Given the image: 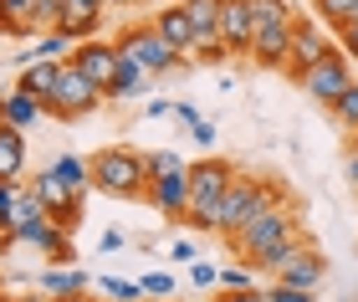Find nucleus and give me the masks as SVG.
<instances>
[{
  "label": "nucleus",
  "mask_w": 358,
  "mask_h": 302,
  "mask_svg": "<svg viewBox=\"0 0 358 302\" xmlns=\"http://www.w3.org/2000/svg\"><path fill=\"white\" fill-rule=\"evenodd\" d=\"M97 287L108 292V302H149L143 282H123V277H97Z\"/></svg>",
  "instance_id": "obj_24"
},
{
  "label": "nucleus",
  "mask_w": 358,
  "mask_h": 302,
  "mask_svg": "<svg viewBox=\"0 0 358 302\" xmlns=\"http://www.w3.org/2000/svg\"><path fill=\"white\" fill-rule=\"evenodd\" d=\"M31 189H36V200L46 205V215H52L62 231H77V226H83V195H72V189L62 185L52 169H41L36 180H31Z\"/></svg>",
  "instance_id": "obj_10"
},
{
  "label": "nucleus",
  "mask_w": 358,
  "mask_h": 302,
  "mask_svg": "<svg viewBox=\"0 0 358 302\" xmlns=\"http://www.w3.org/2000/svg\"><path fill=\"white\" fill-rule=\"evenodd\" d=\"M92 302H97V297H92Z\"/></svg>",
  "instance_id": "obj_46"
},
{
  "label": "nucleus",
  "mask_w": 358,
  "mask_h": 302,
  "mask_svg": "<svg viewBox=\"0 0 358 302\" xmlns=\"http://www.w3.org/2000/svg\"><path fill=\"white\" fill-rule=\"evenodd\" d=\"M108 6H128V0H108Z\"/></svg>",
  "instance_id": "obj_44"
},
{
  "label": "nucleus",
  "mask_w": 358,
  "mask_h": 302,
  "mask_svg": "<svg viewBox=\"0 0 358 302\" xmlns=\"http://www.w3.org/2000/svg\"><path fill=\"white\" fill-rule=\"evenodd\" d=\"M143 282V292L149 297H174V277L169 272H149V277H138Z\"/></svg>",
  "instance_id": "obj_31"
},
{
  "label": "nucleus",
  "mask_w": 358,
  "mask_h": 302,
  "mask_svg": "<svg viewBox=\"0 0 358 302\" xmlns=\"http://www.w3.org/2000/svg\"><path fill=\"white\" fill-rule=\"evenodd\" d=\"M46 169H52L72 195H87V189H92V169H87V159H77V154H57Z\"/></svg>",
  "instance_id": "obj_21"
},
{
  "label": "nucleus",
  "mask_w": 358,
  "mask_h": 302,
  "mask_svg": "<svg viewBox=\"0 0 358 302\" xmlns=\"http://www.w3.org/2000/svg\"><path fill=\"white\" fill-rule=\"evenodd\" d=\"M322 277H328V261H322V251L313 241H302V251L276 272V282H287V287H307V292H317Z\"/></svg>",
  "instance_id": "obj_14"
},
{
  "label": "nucleus",
  "mask_w": 358,
  "mask_h": 302,
  "mask_svg": "<svg viewBox=\"0 0 358 302\" xmlns=\"http://www.w3.org/2000/svg\"><path fill=\"white\" fill-rule=\"evenodd\" d=\"M87 169H92L97 195H113V200H143L149 195V154H138V149H123V144L97 149L87 159Z\"/></svg>",
  "instance_id": "obj_3"
},
{
  "label": "nucleus",
  "mask_w": 358,
  "mask_h": 302,
  "mask_svg": "<svg viewBox=\"0 0 358 302\" xmlns=\"http://www.w3.org/2000/svg\"><path fill=\"white\" fill-rule=\"evenodd\" d=\"M189 138H194V144H215V123H210V118H200V123H194V129H189Z\"/></svg>",
  "instance_id": "obj_36"
},
{
  "label": "nucleus",
  "mask_w": 358,
  "mask_h": 302,
  "mask_svg": "<svg viewBox=\"0 0 358 302\" xmlns=\"http://www.w3.org/2000/svg\"><path fill=\"white\" fill-rule=\"evenodd\" d=\"M343 174H348V185L358 189V149H348V159H343Z\"/></svg>",
  "instance_id": "obj_38"
},
{
  "label": "nucleus",
  "mask_w": 358,
  "mask_h": 302,
  "mask_svg": "<svg viewBox=\"0 0 358 302\" xmlns=\"http://www.w3.org/2000/svg\"><path fill=\"white\" fill-rule=\"evenodd\" d=\"M333 36H338V46L348 52V62H358V21H343V26H333Z\"/></svg>",
  "instance_id": "obj_33"
},
{
  "label": "nucleus",
  "mask_w": 358,
  "mask_h": 302,
  "mask_svg": "<svg viewBox=\"0 0 358 302\" xmlns=\"http://www.w3.org/2000/svg\"><path fill=\"white\" fill-rule=\"evenodd\" d=\"M103 6H108V0H62L57 31H67L72 41H87L92 31H97V21H103Z\"/></svg>",
  "instance_id": "obj_15"
},
{
  "label": "nucleus",
  "mask_w": 358,
  "mask_h": 302,
  "mask_svg": "<svg viewBox=\"0 0 358 302\" xmlns=\"http://www.w3.org/2000/svg\"><path fill=\"white\" fill-rule=\"evenodd\" d=\"M174 118H179V123H189V129H194V123H200V113H194L189 103H174Z\"/></svg>",
  "instance_id": "obj_39"
},
{
  "label": "nucleus",
  "mask_w": 358,
  "mask_h": 302,
  "mask_svg": "<svg viewBox=\"0 0 358 302\" xmlns=\"http://www.w3.org/2000/svg\"><path fill=\"white\" fill-rule=\"evenodd\" d=\"M328 52H333L328 21H322V15H297V21H292V62H287V77L297 82V77H302L307 67H317Z\"/></svg>",
  "instance_id": "obj_8"
},
{
  "label": "nucleus",
  "mask_w": 358,
  "mask_h": 302,
  "mask_svg": "<svg viewBox=\"0 0 358 302\" xmlns=\"http://www.w3.org/2000/svg\"><path fill=\"white\" fill-rule=\"evenodd\" d=\"M36 287L46 297H72V292H87V272H77V266H46Z\"/></svg>",
  "instance_id": "obj_20"
},
{
  "label": "nucleus",
  "mask_w": 358,
  "mask_h": 302,
  "mask_svg": "<svg viewBox=\"0 0 358 302\" xmlns=\"http://www.w3.org/2000/svg\"><path fill=\"white\" fill-rule=\"evenodd\" d=\"M348 21H358V6H353V15H348Z\"/></svg>",
  "instance_id": "obj_45"
},
{
  "label": "nucleus",
  "mask_w": 358,
  "mask_h": 302,
  "mask_svg": "<svg viewBox=\"0 0 358 302\" xmlns=\"http://www.w3.org/2000/svg\"><path fill=\"white\" fill-rule=\"evenodd\" d=\"M282 200H287L282 180H266V174H241V169H236V180H231V189H225V200H220V215H215V236L231 246L236 236L266 210V205H282Z\"/></svg>",
  "instance_id": "obj_2"
},
{
  "label": "nucleus",
  "mask_w": 358,
  "mask_h": 302,
  "mask_svg": "<svg viewBox=\"0 0 358 302\" xmlns=\"http://www.w3.org/2000/svg\"><path fill=\"white\" fill-rule=\"evenodd\" d=\"M169 261H179V266H189V261H200V251H194L189 241H174V246H169Z\"/></svg>",
  "instance_id": "obj_34"
},
{
  "label": "nucleus",
  "mask_w": 358,
  "mask_h": 302,
  "mask_svg": "<svg viewBox=\"0 0 358 302\" xmlns=\"http://www.w3.org/2000/svg\"><path fill=\"white\" fill-rule=\"evenodd\" d=\"M15 302H52V297H46V292H41V297H15Z\"/></svg>",
  "instance_id": "obj_42"
},
{
  "label": "nucleus",
  "mask_w": 358,
  "mask_h": 302,
  "mask_svg": "<svg viewBox=\"0 0 358 302\" xmlns=\"http://www.w3.org/2000/svg\"><path fill=\"white\" fill-rule=\"evenodd\" d=\"M333 118L343 123L348 134H358V82H353V87H348V92H343L338 103H333Z\"/></svg>",
  "instance_id": "obj_28"
},
{
  "label": "nucleus",
  "mask_w": 358,
  "mask_h": 302,
  "mask_svg": "<svg viewBox=\"0 0 358 302\" xmlns=\"http://www.w3.org/2000/svg\"><path fill=\"white\" fill-rule=\"evenodd\" d=\"M118 52H128V57H138L143 67H149V77H164V72H174V67H185V52H174V46L159 36V26L154 21H138V26H123L118 31Z\"/></svg>",
  "instance_id": "obj_7"
},
{
  "label": "nucleus",
  "mask_w": 358,
  "mask_h": 302,
  "mask_svg": "<svg viewBox=\"0 0 358 302\" xmlns=\"http://www.w3.org/2000/svg\"><path fill=\"white\" fill-rule=\"evenodd\" d=\"M0 180H26V129L0 123Z\"/></svg>",
  "instance_id": "obj_17"
},
{
  "label": "nucleus",
  "mask_w": 358,
  "mask_h": 302,
  "mask_svg": "<svg viewBox=\"0 0 358 302\" xmlns=\"http://www.w3.org/2000/svg\"><path fill=\"white\" fill-rule=\"evenodd\" d=\"M266 297H271V302H313V292H307V287H287V282H271Z\"/></svg>",
  "instance_id": "obj_32"
},
{
  "label": "nucleus",
  "mask_w": 358,
  "mask_h": 302,
  "mask_svg": "<svg viewBox=\"0 0 358 302\" xmlns=\"http://www.w3.org/2000/svg\"><path fill=\"white\" fill-rule=\"evenodd\" d=\"M297 87L302 92H313V98L322 103V108H333L343 92L353 87V67H348V52H328L317 62V67H307L302 77H297Z\"/></svg>",
  "instance_id": "obj_9"
},
{
  "label": "nucleus",
  "mask_w": 358,
  "mask_h": 302,
  "mask_svg": "<svg viewBox=\"0 0 358 302\" xmlns=\"http://www.w3.org/2000/svg\"><path fill=\"white\" fill-rule=\"evenodd\" d=\"M189 287H194V292H215V287H220V266L189 261Z\"/></svg>",
  "instance_id": "obj_29"
},
{
  "label": "nucleus",
  "mask_w": 358,
  "mask_h": 302,
  "mask_svg": "<svg viewBox=\"0 0 358 302\" xmlns=\"http://www.w3.org/2000/svg\"><path fill=\"white\" fill-rule=\"evenodd\" d=\"M169 113H174V103H164V98L149 103V118H169Z\"/></svg>",
  "instance_id": "obj_41"
},
{
  "label": "nucleus",
  "mask_w": 358,
  "mask_h": 302,
  "mask_svg": "<svg viewBox=\"0 0 358 302\" xmlns=\"http://www.w3.org/2000/svg\"><path fill=\"white\" fill-rule=\"evenodd\" d=\"M231 180H236L231 159H200V164H189V210H185V220L194 231L215 236V215H220V200L231 189Z\"/></svg>",
  "instance_id": "obj_4"
},
{
  "label": "nucleus",
  "mask_w": 358,
  "mask_h": 302,
  "mask_svg": "<svg viewBox=\"0 0 358 302\" xmlns=\"http://www.w3.org/2000/svg\"><path fill=\"white\" fill-rule=\"evenodd\" d=\"M220 41L231 46V57H251V41H256V15L246 0H225L220 6Z\"/></svg>",
  "instance_id": "obj_12"
},
{
  "label": "nucleus",
  "mask_w": 358,
  "mask_h": 302,
  "mask_svg": "<svg viewBox=\"0 0 358 302\" xmlns=\"http://www.w3.org/2000/svg\"><path fill=\"white\" fill-rule=\"evenodd\" d=\"M143 92H149V67H143L138 57L118 52V72H113V82H108V98L128 103V98H143Z\"/></svg>",
  "instance_id": "obj_16"
},
{
  "label": "nucleus",
  "mask_w": 358,
  "mask_h": 302,
  "mask_svg": "<svg viewBox=\"0 0 358 302\" xmlns=\"http://www.w3.org/2000/svg\"><path fill=\"white\" fill-rule=\"evenodd\" d=\"M353 6H358V0H313V15H322L328 26H343L353 15Z\"/></svg>",
  "instance_id": "obj_27"
},
{
  "label": "nucleus",
  "mask_w": 358,
  "mask_h": 302,
  "mask_svg": "<svg viewBox=\"0 0 358 302\" xmlns=\"http://www.w3.org/2000/svg\"><path fill=\"white\" fill-rule=\"evenodd\" d=\"M220 6L225 0H185V10L194 21V36H220Z\"/></svg>",
  "instance_id": "obj_23"
},
{
  "label": "nucleus",
  "mask_w": 358,
  "mask_h": 302,
  "mask_svg": "<svg viewBox=\"0 0 358 302\" xmlns=\"http://www.w3.org/2000/svg\"><path fill=\"white\" fill-rule=\"evenodd\" d=\"M231 251H236V261H246V266H256V272H271V277H276V272H282V266L302 251V226H297L292 200L266 205V210L231 241Z\"/></svg>",
  "instance_id": "obj_1"
},
{
  "label": "nucleus",
  "mask_w": 358,
  "mask_h": 302,
  "mask_svg": "<svg viewBox=\"0 0 358 302\" xmlns=\"http://www.w3.org/2000/svg\"><path fill=\"white\" fill-rule=\"evenodd\" d=\"M215 302H271V297H266V292H256V287H246V292H225V287H220Z\"/></svg>",
  "instance_id": "obj_35"
},
{
  "label": "nucleus",
  "mask_w": 358,
  "mask_h": 302,
  "mask_svg": "<svg viewBox=\"0 0 358 302\" xmlns=\"http://www.w3.org/2000/svg\"><path fill=\"white\" fill-rule=\"evenodd\" d=\"M123 246V231H103V241H97V251H118Z\"/></svg>",
  "instance_id": "obj_40"
},
{
  "label": "nucleus",
  "mask_w": 358,
  "mask_h": 302,
  "mask_svg": "<svg viewBox=\"0 0 358 302\" xmlns=\"http://www.w3.org/2000/svg\"><path fill=\"white\" fill-rule=\"evenodd\" d=\"M97 103H108V92L92 82V77L77 67V62L67 57L62 62V77H57V87L41 98V113L46 118H57V123H77V118H87Z\"/></svg>",
  "instance_id": "obj_6"
},
{
  "label": "nucleus",
  "mask_w": 358,
  "mask_h": 302,
  "mask_svg": "<svg viewBox=\"0 0 358 302\" xmlns=\"http://www.w3.org/2000/svg\"><path fill=\"white\" fill-rule=\"evenodd\" d=\"M10 15H21V21H31V0H0Z\"/></svg>",
  "instance_id": "obj_37"
},
{
  "label": "nucleus",
  "mask_w": 358,
  "mask_h": 302,
  "mask_svg": "<svg viewBox=\"0 0 358 302\" xmlns=\"http://www.w3.org/2000/svg\"><path fill=\"white\" fill-rule=\"evenodd\" d=\"M251 6V15H256V26H276V21H297L292 15V6L287 0H246Z\"/></svg>",
  "instance_id": "obj_25"
},
{
  "label": "nucleus",
  "mask_w": 358,
  "mask_h": 302,
  "mask_svg": "<svg viewBox=\"0 0 358 302\" xmlns=\"http://www.w3.org/2000/svg\"><path fill=\"white\" fill-rule=\"evenodd\" d=\"M251 272H256V266H246V261L225 266V272H220V287H225V292H246V287H251Z\"/></svg>",
  "instance_id": "obj_30"
},
{
  "label": "nucleus",
  "mask_w": 358,
  "mask_h": 302,
  "mask_svg": "<svg viewBox=\"0 0 358 302\" xmlns=\"http://www.w3.org/2000/svg\"><path fill=\"white\" fill-rule=\"evenodd\" d=\"M72 62H77V67H83L103 92H108L113 72H118V41H97V36H87V41H77V46H72Z\"/></svg>",
  "instance_id": "obj_13"
},
{
  "label": "nucleus",
  "mask_w": 358,
  "mask_h": 302,
  "mask_svg": "<svg viewBox=\"0 0 358 302\" xmlns=\"http://www.w3.org/2000/svg\"><path fill=\"white\" fill-rule=\"evenodd\" d=\"M154 26H159V36H164L174 52H185V57H189L194 21H189V10H185V6H164V10H154Z\"/></svg>",
  "instance_id": "obj_18"
},
{
  "label": "nucleus",
  "mask_w": 358,
  "mask_h": 302,
  "mask_svg": "<svg viewBox=\"0 0 358 302\" xmlns=\"http://www.w3.org/2000/svg\"><path fill=\"white\" fill-rule=\"evenodd\" d=\"M36 118H46V113H41V103L31 98V92L15 87V92H6V98H0V123H10V129H31Z\"/></svg>",
  "instance_id": "obj_19"
},
{
  "label": "nucleus",
  "mask_w": 358,
  "mask_h": 302,
  "mask_svg": "<svg viewBox=\"0 0 358 302\" xmlns=\"http://www.w3.org/2000/svg\"><path fill=\"white\" fill-rule=\"evenodd\" d=\"M57 77H62V62H31V67H21V82H15V87L31 92V98L41 103L46 92L57 87Z\"/></svg>",
  "instance_id": "obj_22"
},
{
  "label": "nucleus",
  "mask_w": 358,
  "mask_h": 302,
  "mask_svg": "<svg viewBox=\"0 0 358 302\" xmlns=\"http://www.w3.org/2000/svg\"><path fill=\"white\" fill-rule=\"evenodd\" d=\"M348 149H358V134H348Z\"/></svg>",
  "instance_id": "obj_43"
},
{
  "label": "nucleus",
  "mask_w": 358,
  "mask_h": 302,
  "mask_svg": "<svg viewBox=\"0 0 358 302\" xmlns=\"http://www.w3.org/2000/svg\"><path fill=\"white\" fill-rule=\"evenodd\" d=\"M62 0H31V31H57Z\"/></svg>",
  "instance_id": "obj_26"
},
{
  "label": "nucleus",
  "mask_w": 358,
  "mask_h": 302,
  "mask_svg": "<svg viewBox=\"0 0 358 302\" xmlns=\"http://www.w3.org/2000/svg\"><path fill=\"white\" fill-rule=\"evenodd\" d=\"M143 200H149L159 215L185 220V210H189V164L174 149H154L149 154V195Z\"/></svg>",
  "instance_id": "obj_5"
},
{
  "label": "nucleus",
  "mask_w": 358,
  "mask_h": 302,
  "mask_svg": "<svg viewBox=\"0 0 358 302\" xmlns=\"http://www.w3.org/2000/svg\"><path fill=\"white\" fill-rule=\"evenodd\" d=\"M251 62L266 72H287L292 62V21H276V26H256V41H251Z\"/></svg>",
  "instance_id": "obj_11"
}]
</instances>
